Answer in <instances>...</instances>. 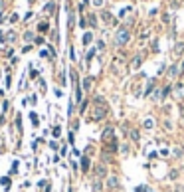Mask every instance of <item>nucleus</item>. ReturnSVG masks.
<instances>
[{"label": "nucleus", "mask_w": 184, "mask_h": 192, "mask_svg": "<svg viewBox=\"0 0 184 192\" xmlns=\"http://www.w3.org/2000/svg\"><path fill=\"white\" fill-rule=\"evenodd\" d=\"M147 190V186H137V192H145Z\"/></svg>", "instance_id": "25"}, {"label": "nucleus", "mask_w": 184, "mask_h": 192, "mask_svg": "<svg viewBox=\"0 0 184 192\" xmlns=\"http://www.w3.org/2000/svg\"><path fill=\"white\" fill-rule=\"evenodd\" d=\"M180 71H184V61H182V64H174L172 68L168 69V77H178Z\"/></svg>", "instance_id": "2"}, {"label": "nucleus", "mask_w": 184, "mask_h": 192, "mask_svg": "<svg viewBox=\"0 0 184 192\" xmlns=\"http://www.w3.org/2000/svg\"><path fill=\"white\" fill-rule=\"evenodd\" d=\"M172 155H174L176 158H180V157H182V148H180V147H176V148L172 151Z\"/></svg>", "instance_id": "13"}, {"label": "nucleus", "mask_w": 184, "mask_h": 192, "mask_svg": "<svg viewBox=\"0 0 184 192\" xmlns=\"http://www.w3.org/2000/svg\"><path fill=\"white\" fill-rule=\"evenodd\" d=\"M103 20H105L107 24H113V16H111L109 12H103Z\"/></svg>", "instance_id": "9"}, {"label": "nucleus", "mask_w": 184, "mask_h": 192, "mask_svg": "<svg viewBox=\"0 0 184 192\" xmlns=\"http://www.w3.org/2000/svg\"><path fill=\"white\" fill-rule=\"evenodd\" d=\"M105 113H107L105 105H103V107L99 105V107H95V111H93V115H91V119H93V121H99V119H103V117H105Z\"/></svg>", "instance_id": "3"}, {"label": "nucleus", "mask_w": 184, "mask_h": 192, "mask_svg": "<svg viewBox=\"0 0 184 192\" xmlns=\"http://www.w3.org/2000/svg\"><path fill=\"white\" fill-rule=\"evenodd\" d=\"M93 4L95 6H103V0H93Z\"/></svg>", "instance_id": "24"}, {"label": "nucleus", "mask_w": 184, "mask_h": 192, "mask_svg": "<svg viewBox=\"0 0 184 192\" xmlns=\"http://www.w3.org/2000/svg\"><path fill=\"white\" fill-rule=\"evenodd\" d=\"M109 137H113V129H111V127H107V129L103 131V139H109Z\"/></svg>", "instance_id": "10"}, {"label": "nucleus", "mask_w": 184, "mask_h": 192, "mask_svg": "<svg viewBox=\"0 0 184 192\" xmlns=\"http://www.w3.org/2000/svg\"><path fill=\"white\" fill-rule=\"evenodd\" d=\"M97 176H105V169L103 166H97Z\"/></svg>", "instance_id": "19"}, {"label": "nucleus", "mask_w": 184, "mask_h": 192, "mask_svg": "<svg viewBox=\"0 0 184 192\" xmlns=\"http://www.w3.org/2000/svg\"><path fill=\"white\" fill-rule=\"evenodd\" d=\"M2 22H4V16H2V14H0V24H2Z\"/></svg>", "instance_id": "28"}, {"label": "nucleus", "mask_w": 184, "mask_h": 192, "mask_svg": "<svg viewBox=\"0 0 184 192\" xmlns=\"http://www.w3.org/2000/svg\"><path fill=\"white\" fill-rule=\"evenodd\" d=\"M182 52H184V44H176V48H174V54H176V56H180Z\"/></svg>", "instance_id": "8"}, {"label": "nucleus", "mask_w": 184, "mask_h": 192, "mask_svg": "<svg viewBox=\"0 0 184 192\" xmlns=\"http://www.w3.org/2000/svg\"><path fill=\"white\" fill-rule=\"evenodd\" d=\"M24 40H26V42H30V40H34L32 32H26V34H24Z\"/></svg>", "instance_id": "18"}, {"label": "nucleus", "mask_w": 184, "mask_h": 192, "mask_svg": "<svg viewBox=\"0 0 184 192\" xmlns=\"http://www.w3.org/2000/svg\"><path fill=\"white\" fill-rule=\"evenodd\" d=\"M89 24H91V26H95V24H97V20H95V16H89Z\"/></svg>", "instance_id": "21"}, {"label": "nucleus", "mask_w": 184, "mask_h": 192, "mask_svg": "<svg viewBox=\"0 0 184 192\" xmlns=\"http://www.w3.org/2000/svg\"><path fill=\"white\" fill-rule=\"evenodd\" d=\"M129 38H131L129 30H127V28H119V30L115 32V44L117 46H125L127 42H129Z\"/></svg>", "instance_id": "1"}, {"label": "nucleus", "mask_w": 184, "mask_h": 192, "mask_svg": "<svg viewBox=\"0 0 184 192\" xmlns=\"http://www.w3.org/2000/svg\"><path fill=\"white\" fill-rule=\"evenodd\" d=\"M30 121H32L34 127H38V115H36V113H30Z\"/></svg>", "instance_id": "12"}, {"label": "nucleus", "mask_w": 184, "mask_h": 192, "mask_svg": "<svg viewBox=\"0 0 184 192\" xmlns=\"http://www.w3.org/2000/svg\"><path fill=\"white\" fill-rule=\"evenodd\" d=\"M62 135V129L59 127H54V137H59Z\"/></svg>", "instance_id": "20"}, {"label": "nucleus", "mask_w": 184, "mask_h": 192, "mask_svg": "<svg viewBox=\"0 0 184 192\" xmlns=\"http://www.w3.org/2000/svg\"><path fill=\"white\" fill-rule=\"evenodd\" d=\"M180 119H182V125H184V107L180 109Z\"/></svg>", "instance_id": "26"}, {"label": "nucleus", "mask_w": 184, "mask_h": 192, "mask_svg": "<svg viewBox=\"0 0 184 192\" xmlns=\"http://www.w3.org/2000/svg\"><path fill=\"white\" fill-rule=\"evenodd\" d=\"M0 182H2L4 186H10V178H8V176H4V178H0Z\"/></svg>", "instance_id": "17"}, {"label": "nucleus", "mask_w": 184, "mask_h": 192, "mask_svg": "<svg viewBox=\"0 0 184 192\" xmlns=\"http://www.w3.org/2000/svg\"><path fill=\"white\" fill-rule=\"evenodd\" d=\"M6 38H4V34H2V30H0V42H4Z\"/></svg>", "instance_id": "27"}, {"label": "nucleus", "mask_w": 184, "mask_h": 192, "mask_svg": "<svg viewBox=\"0 0 184 192\" xmlns=\"http://www.w3.org/2000/svg\"><path fill=\"white\" fill-rule=\"evenodd\" d=\"M46 12H54V2H48L46 4Z\"/></svg>", "instance_id": "16"}, {"label": "nucleus", "mask_w": 184, "mask_h": 192, "mask_svg": "<svg viewBox=\"0 0 184 192\" xmlns=\"http://www.w3.org/2000/svg\"><path fill=\"white\" fill-rule=\"evenodd\" d=\"M91 42H93V34H91V32H87L85 36H83V44H91Z\"/></svg>", "instance_id": "5"}, {"label": "nucleus", "mask_w": 184, "mask_h": 192, "mask_svg": "<svg viewBox=\"0 0 184 192\" xmlns=\"http://www.w3.org/2000/svg\"><path fill=\"white\" fill-rule=\"evenodd\" d=\"M117 184H119V178H117V176H109L107 178V186L109 188H117Z\"/></svg>", "instance_id": "4"}, {"label": "nucleus", "mask_w": 184, "mask_h": 192, "mask_svg": "<svg viewBox=\"0 0 184 192\" xmlns=\"http://www.w3.org/2000/svg\"><path fill=\"white\" fill-rule=\"evenodd\" d=\"M141 61H142V57H141V56H137L135 59H133V68H139V66H141Z\"/></svg>", "instance_id": "11"}, {"label": "nucleus", "mask_w": 184, "mask_h": 192, "mask_svg": "<svg viewBox=\"0 0 184 192\" xmlns=\"http://www.w3.org/2000/svg\"><path fill=\"white\" fill-rule=\"evenodd\" d=\"M164 129H168V131H170V129H172V123H170V121H164Z\"/></svg>", "instance_id": "22"}, {"label": "nucleus", "mask_w": 184, "mask_h": 192, "mask_svg": "<svg viewBox=\"0 0 184 192\" xmlns=\"http://www.w3.org/2000/svg\"><path fill=\"white\" fill-rule=\"evenodd\" d=\"M93 56H95V50H89V54H87V59H91Z\"/></svg>", "instance_id": "23"}, {"label": "nucleus", "mask_w": 184, "mask_h": 192, "mask_svg": "<svg viewBox=\"0 0 184 192\" xmlns=\"http://www.w3.org/2000/svg\"><path fill=\"white\" fill-rule=\"evenodd\" d=\"M131 139H133V141H139V131L133 129V131H131Z\"/></svg>", "instance_id": "15"}, {"label": "nucleus", "mask_w": 184, "mask_h": 192, "mask_svg": "<svg viewBox=\"0 0 184 192\" xmlns=\"http://www.w3.org/2000/svg\"><path fill=\"white\" fill-rule=\"evenodd\" d=\"M81 169L87 172V169H89V158L87 157H81Z\"/></svg>", "instance_id": "6"}, {"label": "nucleus", "mask_w": 184, "mask_h": 192, "mask_svg": "<svg viewBox=\"0 0 184 192\" xmlns=\"http://www.w3.org/2000/svg\"><path fill=\"white\" fill-rule=\"evenodd\" d=\"M83 87H85V89H89V87H91V77H85V79H83Z\"/></svg>", "instance_id": "14"}, {"label": "nucleus", "mask_w": 184, "mask_h": 192, "mask_svg": "<svg viewBox=\"0 0 184 192\" xmlns=\"http://www.w3.org/2000/svg\"><path fill=\"white\" fill-rule=\"evenodd\" d=\"M152 127H154V119H145V129H152Z\"/></svg>", "instance_id": "7"}]
</instances>
